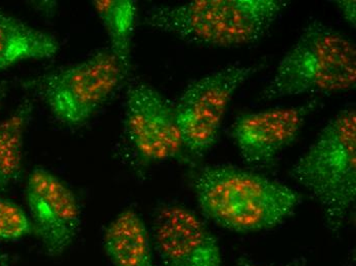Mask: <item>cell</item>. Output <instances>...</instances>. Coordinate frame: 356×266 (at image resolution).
Segmentation results:
<instances>
[{"mask_svg": "<svg viewBox=\"0 0 356 266\" xmlns=\"http://www.w3.org/2000/svg\"><path fill=\"white\" fill-rule=\"evenodd\" d=\"M264 65H232L188 84L175 107L186 152L203 157L219 138L234 92Z\"/></svg>", "mask_w": 356, "mask_h": 266, "instance_id": "cell-6", "label": "cell"}, {"mask_svg": "<svg viewBox=\"0 0 356 266\" xmlns=\"http://www.w3.org/2000/svg\"><path fill=\"white\" fill-rule=\"evenodd\" d=\"M104 247L116 266H154L151 235L136 210L124 209L112 220Z\"/></svg>", "mask_w": 356, "mask_h": 266, "instance_id": "cell-11", "label": "cell"}, {"mask_svg": "<svg viewBox=\"0 0 356 266\" xmlns=\"http://www.w3.org/2000/svg\"><path fill=\"white\" fill-rule=\"evenodd\" d=\"M316 106L314 99L297 107L273 108L238 117L232 124V138L245 162L251 165L273 162L297 140Z\"/></svg>", "mask_w": 356, "mask_h": 266, "instance_id": "cell-10", "label": "cell"}, {"mask_svg": "<svg viewBox=\"0 0 356 266\" xmlns=\"http://www.w3.org/2000/svg\"><path fill=\"white\" fill-rule=\"evenodd\" d=\"M31 113V101H25L0 123V190L18 181L21 175L24 135Z\"/></svg>", "mask_w": 356, "mask_h": 266, "instance_id": "cell-14", "label": "cell"}, {"mask_svg": "<svg viewBox=\"0 0 356 266\" xmlns=\"http://www.w3.org/2000/svg\"><path fill=\"white\" fill-rule=\"evenodd\" d=\"M127 73L113 51L104 49L43 78L41 94L58 121L78 126L116 92Z\"/></svg>", "mask_w": 356, "mask_h": 266, "instance_id": "cell-5", "label": "cell"}, {"mask_svg": "<svg viewBox=\"0 0 356 266\" xmlns=\"http://www.w3.org/2000/svg\"><path fill=\"white\" fill-rule=\"evenodd\" d=\"M202 214L234 233L275 228L292 215L301 196L292 188L260 173L231 165H208L193 176Z\"/></svg>", "mask_w": 356, "mask_h": 266, "instance_id": "cell-1", "label": "cell"}, {"mask_svg": "<svg viewBox=\"0 0 356 266\" xmlns=\"http://www.w3.org/2000/svg\"><path fill=\"white\" fill-rule=\"evenodd\" d=\"M238 266H262V265H254V263H248V261H242V263H241L240 265H238Z\"/></svg>", "mask_w": 356, "mask_h": 266, "instance_id": "cell-18", "label": "cell"}, {"mask_svg": "<svg viewBox=\"0 0 356 266\" xmlns=\"http://www.w3.org/2000/svg\"><path fill=\"white\" fill-rule=\"evenodd\" d=\"M92 6L106 28L111 51L128 72L136 25V2L132 0H97L92 1Z\"/></svg>", "mask_w": 356, "mask_h": 266, "instance_id": "cell-13", "label": "cell"}, {"mask_svg": "<svg viewBox=\"0 0 356 266\" xmlns=\"http://www.w3.org/2000/svg\"><path fill=\"white\" fill-rule=\"evenodd\" d=\"M154 247L162 266H221L218 241L192 210L166 204L156 212Z\"/></svg>", "mask_w": 356, "mask_h": 266, "instance_id": "cell-9", "label": "cell"}, {"mask_svg": "<svg viewBox=\"0 0 356 266\" xmlns=\"http://www.w3.org/2000/svg\"><path fill=\"white\" fill-rule=\"evenodd\" d=\"M286 6L281 0H194L155 6L147 12L145 21L188 42L236 49L264 38Z\"/></svg>", "mask_w": 356, "mask_h": 266, "instance_id": "cell-2", "label": "cell"}, {"mask_svg": "<svg viewBox=\"0 0 356 266\" xmlns=\"http://www.w3.org/2000/svg\"><path fill=\"white\" fill-rule=\"evenodd\" d=\"M124 131L143 163L181 161L186 158L175 107L147 84L136 83L128 90Z\"/></svg>", "mask_w": 356, "mask_h": 266, "instance_id": "cell-7", "label": "cell"}, {"mask_svg": "<svg viewBox=\"0 0 356 266\" xmlns=\"http://www.w3.org/2000/svg\"><path fill=\"white\" fill-rule=\"evenodd\" d=\"M33 231L27 213L13 201L0 198V240L16 241Z\"/></svg>", "mask_w": 356, "mask_h": 266, "instance_id": "cell-15", "label": "cell"}, {"mask_svg": "<svg viewBox=\"0 0 356 266\" xmlns=\"http://www.w3.org/2000/svg\"><path fill=\"white\" fill-rule=\"evenodd\" d=\"M26 199L33 229L49 256L63 254L79 231V201L65 181L53 172L36 168L30 173Z\"/></svg>", "mask_w": 356, "mask_h": 266, "instance_id": "cell-8", "label": "cell"}, {"mask_svg": "<svg viewBox=\"0 0 356 266\" xmlns=\"http://www.w3.org/2000/svg\"><path fill=\"white\" fill-rule=\"evenodd\" d=\"M343 18L353 28L356 27V1L355 0H340L337 1Z\"/></svg>", "mask_w": 356, "mask_h": 266, "instance_id": "cell-16", "label": "cell"}, {"mask_svg": "<svg viewBox=\"0 0 356 266\" xmlns=\"http://www.w3.org/2000/svg\"><path fill=\"white\" fill-rule=\"evenodd\" d=\"M356 85L355 43L318 19L310 22L277 65L262 99L348 92Z\"/></svg>", "mask_w": 356, "mask_h": 266, "instance_id": "cell-4", "label": "cell"}, {"mask_svg": "<svg viewBox=\"0 0 356 266\" xmlns=\"http://www.w3.org/2000/svg\"><path fill=\"white\" fill-rule=\"evenodd\" d=\"M58 47L51 34L0 12V71L24 60L53 58Z\"/></svg>", "mask_w": 356, "mask_h": 266, "instance_id": "cell-12", "label": "cell"}, {"mask_svg": "<svg viewBox=\"0 0 356 266\" xmlns=\"http://www.w3.org/2000/svg\"><path fill=\"white\" fill-rule=\"evenodd\" d=\"M291 178L318 203L332 231L344 226L356 199V112H339L297 160Z\"/></svg>", "mask_w": 356, "mask_h": 266, "instance_id": "cell-3", "label": "cell"}, {"mask_svg": "<svg viewBox=\"0 0 356 266\" xmlns=\"http://www.w3.org/2000/svg\"><path fill=\"white\" fill-rule=\"evenodd\" d=\"M0 266H8V257L6 255H0Z\"/></svg>", "mask_w": 356, "mask_h": 266, "instance_id": "cell-17", "label": "cell"}]
</instances>
